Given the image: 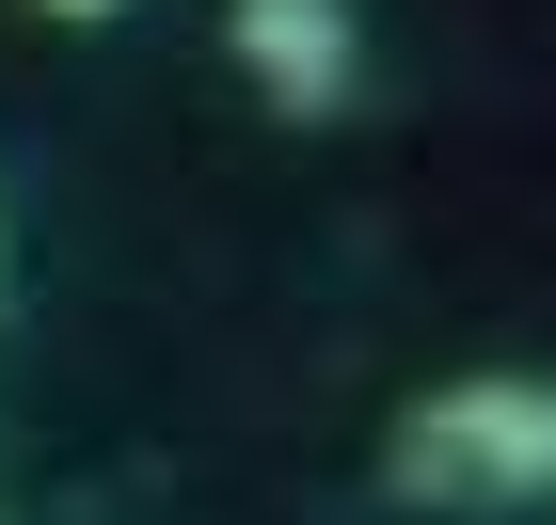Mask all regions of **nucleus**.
Listing matches in <instances>:
<instances>
[{
	"mask_svg": "<svg viewBox=\"0 0 556 525\" xmlns=\"http://www.w3.org/2000/svg\"><path fill=\"white\" fill-rule=\"evenodd\" d=\"M397 510H541L556 493V383L541 366H462L382 430Z\"/></svg>",
	"mask_w": 556,
	"mask_h": 525,
	"instance_id": "nucleus-1",
	"label": "nucleus"
},
{
	"mask_svg": "<svg viewBox=\"0 0 556 525\" xmlns=\"http://www.w3.org/2000/svg\"><path fill=\"white\" fill-rule=\"evenodd\" d=\"M223 48H239V80L287 128H334L350 96H366V16L350 0H223Z\"/></svg>",
	"mask_w": 556,
	"mask_h": 525,
	"instance_id": "nucleus-2",
	"label": "nucleus"
},
{
	"mask_svg": "<svg viewBox=\"0 0 556 525\" xmlns=\"http://www.w3.org/2000/svg\"><path fill=\"white\" fill-rule=\"evenodd\" d=\"M33 16H128V0H33Z\"/></svg>",
	"mask_w": 556,
	"mask_h": 525,
	"instance_id": "nucleus-3",
	"label": "nucleus"
}]
</instances>
